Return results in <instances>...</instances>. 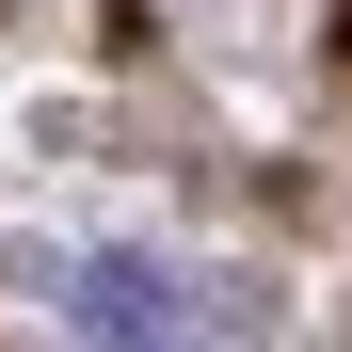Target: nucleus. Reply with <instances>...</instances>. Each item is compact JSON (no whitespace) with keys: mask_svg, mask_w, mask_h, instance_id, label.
I'll list each match as a JSON object with an SVG mask.
<instances>
[{"mask_svg":"<svg viewBox=\"0 0 352 352\" xmlns=\"http://www.w3.org/2000/svg\"><path fill=\"white\" fill-rule=\"evenodd\" d=\"M80 352H192V288L160 256H80Z\"/></svg>","mask_w":352,"mask_h":352,"instance_id":"f257e3e1","label":"nucleus"}]
</instances>
